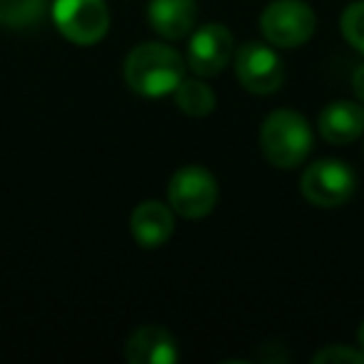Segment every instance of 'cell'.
Here are the masks:
<instances>
[{"mask_svg":"<svg viewBox=\"0 0 364 364\" xmlns=\"http://www.w3.org/2000/svg\"><path fill=\"white\" fill-rule=\"evenodd\" d=\"M125 80L137 95L160 97L175 92V87L185 80V63L172 48L160 43H142L127 55Z\"/></svg>","mask_w":364,"mask_h":364,"instance_id":"cell-1","label":"cell"},{"mask_svg":"<svg viewBox=\"0 0 364 364\" xmlns=\"http://www.w3.org/2000/svg\"><path fill=\"white\" fill-rule=\"evenodd\" d=\"M259 147L269 165L292 170L312 150V130L307 120L294 110H274L267 115L259 130Z\"/></svg>","mask_w":364,"mask_h":364,"instance_id":"cell-2","label":"cell"},{"mask_svg":"<svg viewBox=\"0 0 364 364\" xmlns=\"http://www.w3.org/2000/svg\"><path fill=\"white\" fill-rule=\"evenodd\" d=\"M259 28L274 48H299L314 36L317 18L304 0H272L259 16Z\"/></svg>","mask_w":364,"mask_h":364,"instance_id":"cell-3","label":"cell"},{"mask_svg":"<svg viewBox=\"0 0 364 364\" xmlns=\"http://www.w3.org/2000/svg\"><path fill=\"white\" fill-rule=\"evenodd\" d=\"M299 190L314 208H339L357 190V175L342 160H317L304 170Z\"/></svg>","mask_w":364,"mask_h":364,"instance_id":"cell-4","label":"cell"},{"mask_svg":"<svg viewBox=\"0 0 364 364\" xmlns=\"http://www.w3.org/2000/svg\"><path fill=\"white\" fill-rule=\"evenodd\" d=\"M170 208L185 220H200L213 213L218 203V182L213 172L200 165H188L172 175L167 185Z\"/></svg>","mask_w":364,"mask_h":364,"instance_id":"cell-5","label":"cell"},{"mask_svg":"<svg viewBox=\"0 0 364 364\" xmlns=\"http://www.w3.org/2000/svg\"><path fill=\"white\" fill-rule=\"evenodd\" d=\"M53 21L63 38L75 46H95L110 26V13L102 0H55Z\"/></svg>","mask_w":364,"mask_h":364,"instance_id":"cell-6","label":"cell"},{"mask_svg":"<svg viewBox=\"0 0 364 364\" xmlns=\"http://www.w3.org/2000/svg\"><path fill=\"white\" fill-rule=\"evenodd\" d=\"M235 73L245 90L255 95L277 92L284 80V63L274 53V48L250 41L235 53Z\"/></svg>","mask_w":364,"mask_h":364,"instance_id":"cell-7","label":"cell"},{"mask_svg":"<svg viewBox=\"0 0 364 364\" xmlns=\"http://www.w3.org/2000/svg\"><path fill=\"white\" fill-rule=\"evenodd\" d=\"M235 55V38L220 23H208L193 36L188 46V65L198 75L213 77L228 68Z\"/></svg>","mask_w":364,"mask_h":364,"instance_id":"cell-8","label":"cell"},{"mask_svg":"<svg viewBox=\"0 0 364 364\" xmlns=\"http://www.w3.org/2000/svg\"><path fill=\"white\" fill-rule=\"evenodd\" d=\"M125 357L130 364H175L180 359V349L167 329L145 324L130 334Z\"/></svg>","mask_w":364,"mask_h":364,"instance_id":"cell-9","label":"cell"},{"mask_svg":"<svg viewBox=\"0 0 364 364\" xmlns=\"http://www.w3.org/2000/svg\"><path fill=\"white\" fill-rule=\"evenodd\" d=\"M130 230L132 237L140 247L155 250L160 245H165L172 237V230H175V218H172V210L167 205L157 203V200H147L140 203L132 210L130 218Z\"/></svg>","mask_w":364,"mask_h":364,"instance_id":"cell-10","label":"cell"},{"mask_svg":"<svg viewBox=\"0 0 364 364\" xmlns=\"http://www.w3.org/2000/svg\"><path fill=\"white\" fill-rule=\"evenodd\" d=\"M364 132V107L352 100H334L319 112V135L329 145H347Z\"/></svg>","mask_w":364,"mask_h":364,"instance_id":"cell-11","label":"cell"},{"mask_svg":"<svg viewBox=\"0 0 364 364\" xmlns=\"http://www.w3.org/2000/svg\"><path fill=\"white\" fill-rule=\"evenodd\" d=\"M147 21L157 36L180 41L195 28L198 6L195 0H152L147 6Z\"/></svg>","mask_w":364,"mask_h":364,"instance_id":"cell-12","label":"cell"},{"mask_svg":"<svg viewBox=\"0 0 364 364\" xmlns=\"http://www.w3.org/2000/svg\"><path fill=\"white\" fill-rule=\"evenodd\" d=\"M48 0H0V26L21 31L33 28L46 16Z\"/></svg>","mask_w":364,"mask_h":364,"instance_id":"cell-13","label":"cell"},{"mask_svg":"<svg viewBox=\"0 0 364 364\" xmlns=\"http://www.w3.org/2000/svg\"><path fill=\"white\" fill-rule=\"evenodd\" d=\"M175 102L182 112L193 117H205L215 110V92L200 80H182L175 87Z\"/></svg>","mask_w":364,"mask_h":364,"instance_id":"cell-14","label":"cell"},{"mask_svg":"<svg viewBox=\"0 0 364 364\" xmlns=\"http://www.w3.org/2000/svg\"><path fill=\"white\" fill-rule=\"evenodd\" d=\"M342 36L354 50L364 53V0H357L342 13Z\"/></svg>","mask_w":364,"mask_h":364,"instance_id":"cell-15","label":"cell"},{"mask_svg":"<svg viewBox=\"0 0 364 364\" xmlns=\"http://www.w3.org/2000/svg\"><path fill=\"white\" fill-rule=\"evenodd\" d=\"M314 364H334V362H349V364H364V352L362 349L342 347V344H329V347L319 349L312 357Z\"/></svg>","mask_w":364,"mask_h":364,"instance_id":"cell-16","label":"cell"},{"mask_svg":"<svg viewBox=\"0 0 364 364\" xmlns=\"http://www.w3.org/2000/svg\"><path fill=\"white\" fill-rule=\"evenodd\" d=\"M352 90H354V95H357V100L364 102V63L357 68V70H354V75H352Z\"/></svg>","mask_w":364,"mask_h":364,"instance_id":"cell-17","label":"cell"},{"mask_svg":"<svg viewBox=\"0 0 364 364\" xmlns=\"http://www.w3.org/2000/svg\"><path fill=\"white\" fill-rule=\"evenodd\" d=\"M357 344H359V349L364 352V322L359 324V329H357Z\"/></svg>","mask_w":364,"mask_h":364,"instance_id":"cell-18","label":"cell"}]
</instances>
